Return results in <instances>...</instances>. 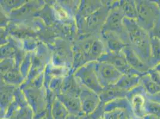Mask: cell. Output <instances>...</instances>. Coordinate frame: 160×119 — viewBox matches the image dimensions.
I'll use <instances>...</instances> for the list:
<instances>
[{"label": "cell", "instance_id": "obj_1", "mask_svg": "<svg viewBox=\"0 0 160 119\" xmlns=\"http://www.w3.org/2000/svg\"><path fill=\"white\" fill-rule=\"evenodd\" d=\"M130 36L133 45L134 51L149 66L151 58V37L149 34L138 23L130 21Z\"/></svg>", "mask_w": 160, "mask_h": 119}, {"label": "cell", "instance_id": "obj_2", "mask_svg": "<svg viewBox=\"0 0 160 119\" xmlns=\"http://www.w3.org/2000/svg\"><path fill=\"white\" fill-rule=\"evenodd\" d=\"M138 11V23L148 33L152 30L160 18V9L154 1H136Z\"/></svg>", "mask_w": 160, "mask_h": 119}, {"label": "cell", "instance_id": "obj_3", "mask_svg": "<svg viewBox=\"0 0 160 119\" xmlns=\"http://www.w3.org/2000/svg\"><path fill=\"white\" fill-rule=\"evenodd\" d=\"M128 59L130 65L132 67V69L139 73L145 74L148 73L151 69L147 63H145L135 53L133 49H131V51H130L129 52Z\"/></svg>", "mask_w": 160, "mask_h": 119}, {"label": "cell", "instance_id": "obj_4", "mask_svg": "<svg viewBox=\"0 0 160 119\" xmlns=\"http://www.w3.org/2000/svg\"><path fill=\"white\" fill-rule=\"evenodd\" d=\"M140 84L144 88L148 95L152 96L160 93V86L151 79L148 73L141 76Z\"/></svg>", "mask_w": 160, "mask_h": 119}, {"label": "cell", "instance_id": "obj_5", "mask_svg": "<svg viewBox=\"0 0 160 119\" xmlns=\"http://www.w3.org/2000/svg\"><path fill=\"white\" fill-rule=\"evenodd\" d=\"M160 63V40L151 37V58L149 67L152 69Z\"/></svg>", "mask_w": 160, "mask_h": 119}, {"label": "cell", "instance_id": "obj_6", "mask_svg": "<svg viewBox=\"0 0 160 119\" xmlns=\"http://www.w3.org/2000/svg\"><path fill=\"white\" fill-rule=\"evenodd\" d=\"M145 110L146 114H153L160 117V104L147 98L146 97Z\"/></svg>", "mask_w": 160, "mask_h": 119}, {"label": "cell", "instance_id": "obj_7", "mask_svg": "<svg viewBox=\"0 0 160 119\" xmlns=\"http://www.w3.org/2000/svg\"><path fill=\"white\" fill-rule=\"evenodd\" d=\"M151 79L158 85L160 86V75L159 73L157 72L155 70H154L153 69H151L149 70V71L148 72Z\"/></svg>", "mask_w": 160, "mask_h": 119}, {"label": "cell", "instance_id": "obj_8", "mask_svg": "<svg viewBox=\"0 0 160 119\" xmlns=\"http://www.w3.org/2000/svg\"><path fill=\"white\" fill-rule=\"evenodd\" d=\"M146 97H147V98L151 99V100L153 101H155V102H157L160 103V93H158L156 94V95H152V96L148 95L146 94Z\"/></svg>", "mask_w": 160, "mask_h": 119}, {"label": "cell", "instance_id": "obj_9", "mask_svg": "<svg viewBox=\"0 0 160 119\" xmlns=\"http://www.w3.org/2000/svg\"><path fill=\"white\" fill-rule=\"evenodd\" d=\"M143 119H160V117H158L155 115H153V114H147L144 116Z\"/></svg>", "mask_w": 160, "mask_h": 119}, {"label": "cell", "instance_id": "obj_10", "mask_svg": "<svg viewBox=\"0 0 160 119\" xmlns=\"http://www.w3.org/2000/svg\"><path fill=\"white\" fill-rule=\"evenodd\" d=\"M154 70H155L157 72L160 74V63H158L157 65H156L153 68H152Z\"/></svg>", "mask_w": 160, "mask_h": 119}]
</instances>
